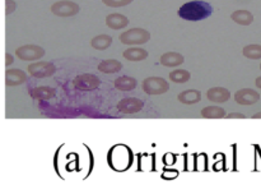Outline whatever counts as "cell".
<instances>
[{"label": "cell", "mask_w": 261, "mask_h": 185, "mask_svg": "<svg viewBox=\"0 0 261 185\" xmlns=\"http://www.w3.org/2000/svg\"><path fill=\"white\" fill-rule=\"evenodd\" d=\"M150 40V33L143 28H131L120 35V41L124 45H144Z\"/></svg>", "instance_id": "7a4b0ae2"}, {"label": "cell", "mask_w": 261, "mask_h": 185, "mask_svg": "<svg viewBox=\"0 0 261 185\" xmlns=\"http://www.w3.org/2000/svg\"><path fill=\"white\" fill-rule=\"evenodd\" d=\"M13 63H14V58H13L10 54L6 53L5 54V67H9V65L13 64Z\"/></svg>", "instance_id": "4316f807"}, {"label": "cell", "mask_w": 261, "mask_h": 185, "mask_svg": "<svg viewBox=\"0 0 261 185\" xmlns=\"http://www.w3.org/2000/svg\"><path fill=\"white\" fill-rule=\"evenodd\" d=\"M45 50L38 45H23L15 50V55L24 62H35L45 56Z\"/></svg>", "instance_id": "8992f818"}, {"label": "cell", "mask_w": 261, "mask_h": 185, "mask_svg": "<svg viewBox=\"0 0 261 185\" xmlns=\"http://www.w3.org/2000/svg\"><path fill=\"white\" fill-rule=\"evenodd\" d=\"M121 69H123V64L116 59L102 60V62L100 63V65H98V71L106 74L119 73Z\"/></svg>", "instance_id": "e0dca14e"}, {"label": "cell", "mask_w": 261, "mask_h": 185, "mask_svg": "<svg viewBox=\"0 0 261 185\" xmlns=\"http://www.w3.org/2000/svg\"><path fill=\"white\" fill-rule=\"evenodd\" d=\"M15 1L14 0H5V14H12L15 10Z\"/></svg>", "instance_id": "d4e9b609"}, {"label": "cell", "mask_w": 261, "mask_h": 185, "mask_svg": "<svg viewBox=\"0 0 261 185\" xmlns=\"http://www.w3.org/2000/svg\"><path fill=\"white\" fill-rule=\"evenodd\" d=\"M106 24L111 30H123L129 24V19L125 15L114 13V14H109L106 17Z\"/></svg>", "instance_id": "4fadbf2b"}, {"label": "cell", "mask_w": 261, "mask_h": 185, "mask_svg": "<svg viewBox=\"0 0 261 185\" xmlns=\"http://www.w3.org/2000/svg\"><path fill=\"white\" fill-rule=\"evenodd\" d=\"M213 12V8L209 3L202 1V0H194V1H189L184 4L179 9V15L186 21H201L205 19Z\"/></svg>", "instance_id": "6da1fadb"}, {"label": "cell", "mask_w": 261, "mask_h": 185, "mask_svg": "<svg viewBox=\"0 0 261 185\" xmlns=\"http://www.w3.org/2000/svg\"><path fill=\"white\" fill-rule=\"evenodd\" d=\"M27 71L35 78H47L56 73V67L50 62H38L28 65Z\"/></svg>", "instance_id": "52a82bcc"}, {"label": "cell", "mask_w": 261, "mask_h": 185, "mask_svg": "<svg viewBox=\"0 0 261 185\" xmlns=\"http://www.w3.org/2000/svg\"><path fill=\"white\" fill-rule=\"evenodd\" d=\"M112 37L110 35H98L96 37H93L91 40V46L96 50H106V49H109L110 46L112 45Z\"/></svg>", "instance_id": "44dd1931"}, {"label": "cell", "mask_w": 261, "mask_h": 185, "mask_svg": "<svg viewBox=\"0 0 261 185\" xmlns=\"http://www.w3.org/2000/svg\"><path fill=\"white\" fill-rule=\"evenodd\" d=\"M206 97L210 102L223 103L231 98V92L227 89H223V87H213V89L208 90Z\"/></svg>", "instance_id": "8fae6325"}, {"label": "cell", "mask_w": 261, "mask_h": 185, "mask_svg": "<svg viewBox=\"0 0 261 185\" xmlns=\"http://www.w3.org/2000/svg\"><path fill=\"white\" fill-rule=\"evenodd\" d=\"M102 3L111 8H121V6L129 5L132 3V0H102Z\"/></svg>", "instance_id": "cb8c5ba5"}, {"label": "cell", "mask_w": 261, "mask_h": 185, "mask_svg": "<svg viewBox=\"0 0 261 185\" xmlns=\"http://www.w3.org/2000/svg\"><path fill=\"white\" fill-rule=\"evenodd\" d=\"M259 100H260V94L251 89H242L235 94V101L238 105H254Z\"/></svg>", "instance_id": "9c48e42d"}, {"label": "cell", "mask_w": 261, "mask_h": 185, "mask_svg": "<svg viewBox=\"0 0 261 185\" xmlns=\"http://www.w3.org/2000/svg\"><path fill=\"white\" fill-rule=\"evenodd\" d=\"M143 107L144 102L136 97H127L118 103V110L124 114H136L143 110Z\"/></svg>", "instance_id": "ba28073f"}, {"label": "cell", "mask_w": 261, "mask_h": 185, "mask_svg": "<svg viewBox=\"0 0 261 185\" xmlns=\"http://www.w3.org/2000/svg\"><path fill=\"white\" fill-rule=\"evenodd\" d=\"M124 58L129 62H141L148 58V51L141 47H130L124 51Z\"/></svg>", "instance_id": "ac0fdd59"}, {"label": "cell", "mask_w": 261, "mask_h": 185, "mask_svg": "<svg viewBox=\"0 0 261 185\" xmlns=\"http://www.w3.org/2000/svg\"><path fill=\"white\" fill-rule=\"evenodd\" d=\"M30 94L32 98L36 100H51L56 96L55 89H51L49 86H41V87H36L31 90Z\"/></svg>", "instance_id": "5bb4252c"}, {"label": "cell", "mask_w": 261, "mask_h": 185, "mask_svg": "<svg viewBox=\"0 0 261 185\" xmlns=\"http://www.w3.org/2000/svg\"><path fill=\"white\" fill-rule=\"evenodd\" d=\"M168 90L170 85L161 77H148L143 81V91L147 94H163Z\"/></svg>", "instance_id": "3957f363"}, {"label": "cell", "mask_w": 261, "mask_h": 185, "mask_svg": "<svg viewBox=\"0 0 261 185\" xmlns=\"http://www.w3.org/2000/svg\"><path fill=\"white\" fill-rule=\"evenodd\" d=\"M191 78V74L185 69H176L172 73H170V80L173 83L181 85V83H186Z\"/></svg>", "instance_id": "603a6c76"}, {"label": "cell", "mask_w": 261, "mask_h": 185, "mask_svg": "<svg viewBox=\"0 0 261 185\" xmlns=\"http://www.w3.org/2000/svg\"><path fill=\"white\" fill-rule=\"evenodd\" d=\"M136 86H138L136 80L129 76L119 77V78H116V81H115V89L123 92L132 91Z\"/></svg>", "instance_id": "2e32d148"}, {"label": "cell", "mask_w": 261, "mask_h": 185, "mask_svg": "<svg viewBox=\"0 0 261 185\" xmlns=\"http://www.w3.org/2000/svg\"><path fill=\"white\" fill-rule=\"evenodd\" d=\"M253 119H261V112H258V114L254 115Z\"/></svg>", "instance_id": "f1b7e54d"}, {"label": "cell", "mask_w": 261, "mask_h": 185, "mask_svg": "<svg viewBox=\"0 0 261 185\" xmlns=\"http://www.w3.org/2000/svg\"><path fill=\"white\" fill-rule=\"evenodd\" d=\"M80 10L79 4L70 0H62V1H56L51 5V12L58 17H73L78 14Z\"/></svg>", "instance_id": "277c9868"}, {"label": "cell", "mask_w": 261, "mask_h": 185, "mask_svg": "<svg viewBox=\"0 0 261 185\" xmlns=\"http://www.w3.org/2000/svg\"><path fill=\"white\" fill-rule=\"evenodd\" d=\"M255 85H256V87H258V89H260V90H261V76H260V77H258V78H256Z\"/></svg>", "instance_id": "83f0119b"}, {"label": "cell", "mask_w": 261, "mask_h": 185, "mask_svg": "<svg viewBox=\"0 0 261 185\" xmlns=\"http://www.w3.org/2000/svg\"><path fill=\"white\" fill-rule=\"evenodd\" d=\"M27 78H28L27 73H24L22 69H6L5 71V85L8 87L23 85Z\"/></svg>", "instance_id": "30bf717a"}, {"label": "cell", "mask_w": 261, "mask_h": 185, "mask_svg": "<svg viewBox=\"0 0 261 185\" xmlns=\"http://www.w3.org/2000/svg\"><path fill=\"white\" fill-rule=\"evenodd\" d=\"M162 65L168 68L173 67H179V65L184 64L185 63V58L184 55L180 53H173V51H168V53H164L159 59Z\"/></svg>", "instance_id": "7c38bea8"}, {"label": "cell", "mask_w": 261, "mask_h": 185, "mask_svg": "<svg viewBox=\"0 0 261 185\" xmlns=\"http://www.w3.org/2000/svg\"><path fill=\"white\" fill-rule=\"evenodd\" d=\"M227 119H246L244 114H240V112H231L226 116Z\"/></svg>", "instance_id": "484cf974"}, {"label": "cell", "mask_w": 261, "mask_h": 185, "mask_svg": "<svg viewBox=\"0 0 261 185\" xmlns=\"http://www.w3.org/2000/svg\"><path fill=\"white\" fill-rule=\"evenodd\" d=\"M242 53H244V56L245 58H247V59H251V60L261 59V45L258 44L247 45V46L244 47Z\"/></svg>", "instance_id": "7402d4cb"}, {"label": "cell", "mask_w": 261, "mask_h": 185, "mask_svg": "<svg viewBox=\"0 0 261 185\" xmlns=\"http://www.w3.org/2000/svg\"><path fill=\"white\" fill-rule=\"evenodd\" d=\"M201 116L205 119H223L226 118V110L220 106H206L201 110Z\"/></svg>", "instance_id": "ffe728a7"}, {"label": "cell", "mask_w": 261, "mask_h": 185, "mask_svg": "<svg viewBox=\"0 0 261 185\" xmlns=\"http://www.w3.org/2000/svg\"><path fill=\"white\" fill-rule=\"evenodd\" d=\"M231 19L241 26H250L254 22V14L249 10H236L231 14Z\"/></svg>", "instance_id": "d6986e66"}, {"label": "cell", "mask_w": 261, "mask_h": 185, "mask_svg": "<svg viewBox=\"0 0 261 185\" xmlns=\"http://www.w3.org/2000/svg\"><path fill=\"white\" fill-rule=\"evenodd\" d=\"M260 69H261V64H260Z\"/></svg>", "instance_id": "f546056e"}, {"label": "cell", "mask_w": 261, "mask_h": 185, "mask_svg": "<svg viewBox=\"0 0 261 185\" xmlns=\"http://www.w3.org/2000/svg\"><path fill=\"white\" fill-rule=\"evenodd\" d=\"M179 101L184 105H195L201 100V92L197 90H186L177 96Z\"/></svg>", "instance_id": "9a60e30c"}, {"label": "cell", "mask_w": 261, "mask_h": 185, "mask_svg": "<svg viewBox=\"0 0 261 185\" xmlns=\"http://www.w3.org/2000/svg\"><path fill=\"white\" fill-rule=\"evenodd\" d=\"M73 85L79 91H93V90H97L100 87L101 81L94 74L85 73L76 76L73 81Z\"/></svg>", "instance_id": "5b68a950"}]
</instances>
